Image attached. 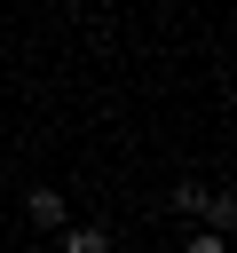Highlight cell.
Instances as JSON below:
<instances>
[{
    "instance_id": "cell-3",
    "label": "cell",
    "mask_w": 237,
    "mask_h": 253,
    "mask_svg": "<svg viewBox=\"0 0 237 253\" xmlns=\"http://www.w3.org/2000/svg\"><path fill=\"white\" fill-rule=\"evenodd\" d=\"M24 213H32V229H63V190H32Z\"/></svg>"
},
{
    "instance_id": "cell-2",
    "label": "cell",
    "mask_w": 237,
    "mask_h": 253,
    "mask_svg": "<svg viewBox=\"0 0 237 253\" xmlns=\"http://www.w3.org/2000/svg\"><path fill=\"white\" fill-rule=\"evenodd\" d=\"M55 245H63V253H103V245H111V229H103V221H63V229H55Z\"/></svg>"
},
{
    "instance_id": "cell-4",
    "label": "cell",
    "mask_w": 237,
    "mask_h": 253,
    "mask_svg": "<svg viewBox=\"0 0 237 253\" xmlns=\"http://www.w3.org/2000/svg\"><path fill=\"white\" fill-rule=\"evenodd\" d=\"M221 237H229V229H213V221H198V229H190V253H221Z\"/></svg>"
},
{
    "instance_id": "cell-1",
    "label": "cell",
    "mask_w": 237,
    "mask_h": 253,
    "mask_svg": "<svg viewBox=\"0 0 237 253\" xmlns=\"http://www.w3.org/2000/svg\"><path fill=\"white\" fill-rule=\"evenodd\" d=\"M166 213H182V221H213V229H237V198H229V190H205V182H174V190H166Z\"/></svg>"
}]
</instances>
